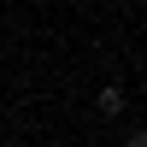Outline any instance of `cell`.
<instances>
[{
	"label": "cell",
	"instance_id": "obj_1",
	"mask_svg": "<svg viewBox=\"0 0 147 147\" xmlns=\"http://www.w3.org/2000/svg\"><path fill=\"white\" fill-rule=\"evenodd\" d=\"M94 112H100V118H124V112H129V100H124V88H118V82H106V88L94 94Z\"/></svg>",
	"mask_w": 147,
	"mask_h": 147
},
{
	"label": "cell",
	"instance_id": "obj_2",
	"mask_svg": "<svg viewBox=\"0 0 147 147\" xmlns=\"http://www.w3.org/2000/svg\"><path fill=\"white\" fill-rule=\"evenodd\" d=\"M124 141H129V147H147V124H129V129H124Z\"/></svg>",
	"mask_w": 147,
	"mask_h": 147
}]
</instances>
